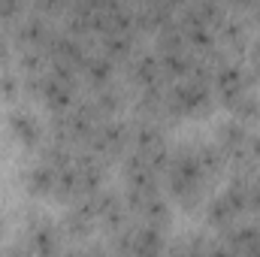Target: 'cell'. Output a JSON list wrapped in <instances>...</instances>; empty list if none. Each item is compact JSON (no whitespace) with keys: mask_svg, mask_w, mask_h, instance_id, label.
<instances>
[{"mask_svg":"<svg viewBox=\"0 0 260 257\" xmlns=\"http://www.w3.org/2000/svg\"><path fill=\"white\" fill-rule=\"evenodd\" d=\"M64 230L46 215H30L27 218V233H24V248L30 257H61L67 248Z\"/></svg>","mask_w":260,"mask_h":257,"instance_id":"cell-1","label":"cell"},{"mask_svg":"<svg viewBox=\"0 0 260 257\" xmlns=\"http://www.w3.org/2000/svg\"><path fill=\"white\" fill-rule=\"evenodd\" d=\"M6 121H9V130L15 133V139H21L27 148H37L40 151V145L46 139V127L40 124V118L30 109H12Z\"/></svg>","mask_w":260,"mask_h":257,"instance_id":"cell-2","label":"cell"},{"mask_svg":"<svg viewBox=\"0 0 260 257\" xmlns=\"http://www.w3.org/2000/svg\"><path fill=\"white\" fill-rule=\"evenodd\" d=\"M167 230L154 227V224H142L136 221V233H133V254L130 257H167Z\"/></svg>","mask_w":260,"mask_h":257,"instance_id":"cell-3","label":"cell"},{"mask_svg":"<svg viewBox=\"0 0 260 257\" xmlns=\"http://www.w3.org/2000/svg\"><path fill=\"white\" fill-rule=\"evenodd\" d=\"M79 79L88 85V91H97V88H106L115 82V64L109 58H103L100 52H91L82 67H79Z\"/></svg>","mask_w":260,"mask_h":257,"instance_id":"cell-4","label":"cell"},{"mask_svg":"<svg viewBox=\"0 0 260 257\" xmlns=\"http://www.w3.org/2000/svg\"><path fill=\"white\" fill-rule=\"evenodd\" d=\"M55 170L52 167H46L43 160H37V164H30L27 170H24V188L34 194V197H52L55 191Z\"/></svg>","mask_w":260,"mask_h":257,"instance_id":"cell-5","label":"cell"},{"mask_svg":"<svg viewBox=\"0 0 260 257\" xmlns=\"http://www.w3.org/2000/svg\"><path fill=\"white\" fill-rule=\"evenodd\" d=\"M206 221L221 233V230H227V227H233V224H239L236 221V212L230 209V203L218 194V197H212V200H206Z\"/></svg>","mask_w":260,"mask_h":257,"instance_id":"cell-6","label":"cell"},{"mask_svg":"<svg viewBox=\"0 0 260 257\" xmlns=\"http://www.w3.org/2000/svg\"><path fill=\"white\" fill-rule=\"evenodd\" d=\"M24 88H21V73H0V97L3 100H15L18 94H21Z\"/></svg>","mask_w":260,"mask_h":257,"instance_id":"cell-7","label":"cell"},{"mask_svg":"<svg viewBox=\"0 0 260 257\" xmlns=\"http://www.w3.org/2000/svg\"><path fill=\"white\" fill-rule=\"evenodd\" d=\"M85 251H88V257H115L109 248H106V245H88Z\"/></svg>","mask_w":260,"mask_h":257,"instance_id":"cell-8","label":"cell"},{"mask_svg":"<svg viewBox=\"0 0 260 257\" xmlns=\"http://www.w3.org/2000/svg\"><path fill=\"white\" fill-rule=\"evenodd\" d=\"M61 257H88V251H85L82 245H67Z\"/></svg>","mask_w":260,"mask_h":257,"instance_id":"cell-9","label":"cell"},{"mask_svg":"<svg viewBox=\"0 0 260 257\" xmlns=\"http://www.w3.org/2000/svg\"><path fill=\"white\" fill-rule=\"evenodd\" d=\"M6 55H9V40H6V30L0 27V61H3Z\"/></svg>","mask_w":260,"mask_h":257,"instance_id":"cell-10","label":"cell"}]
</instances>
